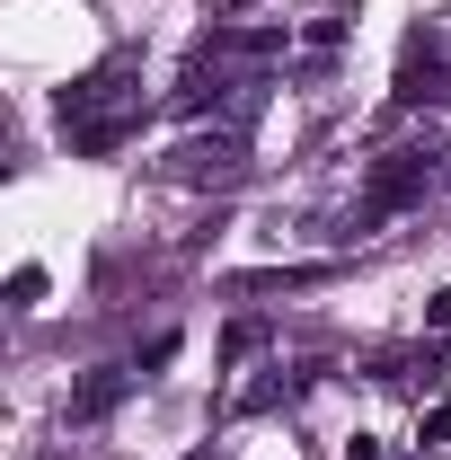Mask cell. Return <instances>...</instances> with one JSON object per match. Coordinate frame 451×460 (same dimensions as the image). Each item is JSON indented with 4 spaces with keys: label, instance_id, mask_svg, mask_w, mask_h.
I'll use <instances>...</instances> for the list:
<instances>
[{
    "label": "cell",
    "instance_id": "1",
    "mask_svg": "<svg viewBox=\"0 0 451 460\" xmlns=\"http://www.w3.org/2000/svg\"><path fill=\"white\" fill-rule=\"evenodd\" d=\"M142 54H107L98 71H80L71 89H62V142L80 151V160H107L124 151L133 133H142Z\"/></svg>",
    "mask_w": 451,
    "mask_h": 460
},
{
    "label": "cell",
    "instance_id": "2",
    "mask_svg": "<svg viewBox=\"0 0 451 460\" xmlns=\"http://www.w3.org/2000/svg\"><path fill=\"white\" fill-rule=\"evenodd\" d=\"M434 177H443V160H434V151H381V160H372V177H363V204H354L345 239H363L372 222H390V213H407V204H425V195H434Z\"/></svg>",
    "mask_w": 451,
    "mask_h": 460
},
{
    "label": "cell",
    "instance_id": "3",
    "mask_svg": "<svg viewBox=\"0 0 451 460\" xmlns=\"http://www.w3.org/2000/svg\"><path fill=\"white\" fill-rule=\"evenodd\" d=\"M398 107H451V45L434 27H416L398 45Z\"/></svg>",
    "mask_w": 451,
    "mask_h": 460
},
{
    "label": "cell",
    "instance_id": "4",
    "mask_svg": "<svg viewBox=\"0 0 451 460\" xmlns=\"http://www.w3.org/2000/svg\"><path fill=\"white\" fill-rule=\"evenodd\" d=\"M248 169V133L239 124H222L213 142H177L169 151V177H186V186H222V177Z\"/></svg>",
    "mask_w": 451,
    "mask_h": 460
},
{
    "label": "cell",
    "instance_id": "5",
    "mask_svg": "<svg viewBox=\"0 0 451 460\" xmlns=\"http://www.w3.org/2000/svg\"><path fill=\"white\" fill-rule=\"evenodd\" d=\"M133 381H142L133 363H98V372H89V381L71 390V425H98L107 407H124V390H133Z\"/></svg>",
    "mask_w": 451,
    "mask_h": 460
},
{
    "label": "cell",
    "instance_id": "6",
    "mask_svg": "<svg viewBox=\"0 0 451 460\" xmlns=\"http://www.w3.org/2000/svg\"><path fill=\"white\" fill-rule=\"evenodd\" d=\"M345 27H354V9H319L301 36H310V54H328V45H345Z\"/></svg>",
    "mask_w": 451,
    "mask_h": 460
},
{
    "label": "cell",
    "instance_id": "7",
    "mask_svg": "<svg viewBox=\"0 0 451 460\" xmlns=\"http://www.w3.org/2000/svg\"><path fill=\"white\" fill-rule=\"evenodd\" d=\"M36 301H45V266H18L9 275V310H36Z\"/></svg>",
    "mask_w": 451,
    "mask_h": 460
},
{
    "label": "cell",
    "instance_id": "8",
    "mask_svg": "<svg viewBox=\"0 0 451 460\" xmlns=\"http://www.w3.org/2000/svg\"><path fill=\"white\" fill-rule=\"evenodd\" d=\"M169 354H177V328H160V337H151V345H142V354H133V372H142V381H151V372H160V363H169Z\"/></svg>",
    "mask_w": 451,
    "mask_h": 460
},
{
    "label": "cell",
    "instance_id": "9",
    "mask_svg": "<svg viewBox=\"0 0 451 460\" xmlns=\"http://www.w3.org/2000/svg\"><path fill=\"white\" fill-rule=\"evenodd\" d=\"M257 345H266V328H257V319H239V328H230V337H222V354H230V363H239V354H257Z\"/></svg>",
    "mask_w": 451,
    "mask_h": 460
},
{
    "label": "cell",
    "instance_id": "10",
    "mask_svg": "<svg viewBox=\"0 0 451 460\" xmlns=\"http://www.w3.org/2000/svg\"><path fill=\"white\" fill-rule=\"evenodd\" d=\"M425 328H434V337H451V284L434 292V301H425Z\"/></svg>",
    "mask_w": 451,
    "mask_h": 460
},
{
    "label": "cell",
    "instance_id": "11",
    "mask_svg": "<svg viewBox=\"0 0 451 460\" xmlns=\"http://www.w3.org/2000/svg\"><path fill=\"white\" fill-rule=\"evenodd\" d=\"M434 443H451V407H434V416H425V452H434Z\"/></svg>",
    "mask_w": 451,
    "mask_h": 460
}]
</instances>
